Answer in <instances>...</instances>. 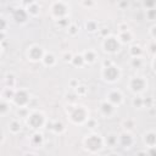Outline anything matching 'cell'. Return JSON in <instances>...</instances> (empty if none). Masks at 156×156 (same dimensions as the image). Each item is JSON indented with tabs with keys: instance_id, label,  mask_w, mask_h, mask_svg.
I'll return each mask as SVG.
<instances>
[{
	"instance_id": "1",
	"label": "cell",
	"mask_w": 156,
	"mask_h": 156,
	"mask_svg": "<svg viewBox=\"0 0 156 156\" xmlns=\"http://www.w3.org/2000/svg\"><path fill=\"white\" fill-rule=\"evenodd\" d=\"M102 145H104V139L99 134H90V135H87V138L84 139L85 149L91 152L99 151L102 147Z\"/></svg>"
},
{
	"instance_id": "2",
	"label": "cell",
	"mask_w": 156,
	"mask_h": 156,
	"mask_svg": "<svg viewBox=\"0 0 156 156\" xmlns=\"http://www.w3.org/2000/svg\"><path fill=\"white\" fill-rule=\"evenodd\" d=\"M69 118L74 123H83L88 118V112L83 106H74L69 110Z\"/></svg>"
},
{
	"instance_id": "3",
	"label": "cell",
	"mask_w": 156,
	"mask_h": 156,
	"mask_svg": "<svg viewBox=\"0 0 156 156\" xmlns=\"http://www.w3.org/2000/svg\"><path fill=\"white\" fill-rule=\"evenodd\" d=\"M27 123L30 128L33 129H38L40 128L44 123H45V118H44V115L41 112H33L28 116V119H27Z\"/></svg>"
},
{
	"instance_id": "4",
	"label": "cell",
	"mask_w": 156,
	"mask_h": 156,
	"mask_svg": "<svg viewBox=\"0 0 156 156\" xmlns=\"http://www.w3.org/2000/svg\"><path fill=\"white\" fill-rule=\"evenodd\" d=\"M102 77H104V79H106L108 82H116L119 78V69L116 66H113V65L107 66V67H104V69H102Z\"/></svg>"
},
{
	"instance_id": "5",
	"label": "cell",
	"mask_w": 156,
	"mask_h": 156,
	"mask_svg": "<svg viewBox=\"0 0 156 156\" xmlns=\"http://www.w3.org/2000/svg\"><path fill=\"white\" fill-rule=\"evenodd\" d=\"M102 46L107 52H116L119 50V40L115 37H106L102 43Z\"/></svg>"
},
{
	"instance_id": "6",
	"label": "cell",
	"mask_w": 156,
	"mask_h": 156,
	"mask_svg": "<svg viewBox=\"0 0 156 156\" xmlns=\"http://www.w3.org/2000/svg\"><path fill=\"white\" fill-rule=\"evenodd\" d=\"M129 88L134 93H140L146 88V80L143 77H134L129 82Z\"/></svg>"
},
{
	"instance_id": "7",
	"label": "cell",
	"mask_w": 156,
	"mask_h": 156,
	"mask_svg": "<svg viewBox=\"0 0 156 156\" xmlns=\"http://www.w3.org/2000/svg\"><path fill=\"white\" fill-rule=\"evenodd\" d=\"M67 10H68L67 4H66V2H62V1H56V2H54L52 6H51L52 15H54L55 17H58V18L66 16V15H67Z\"/></svg>"
},
{
	"instance_id": "8",
	"label": "cell",
	"mask_w": 156,
	"mask_h": 156,
	"mask_svg": "<svg viewBox=\"0 0 156 156\" xmlns=\"http://www.w3.org/2000/svg\"><path fill=\"white\" fill-rule=\"evenodd\" d=\"M13 101L18 106H26L29 102V94L26 90H18L15 93Z\"/></svg>"
},
{
	"instance_id": "9",
	"label": "cell",
	"mask_w": 156,
	"mask_h": 156,
	"mask_svg": "<svg viewBox=\"0 0 156 156\" xmlns=\"http://www.w3.org/2000/svg\"><path fill=\"white\" fill-rule=\"evenodd\" d=\"M44 55H45V54H44L43 49H41L40 46H38V45H33V46H30L29 50H28V57H29L32 61L43 60Z\"/></svg>"
},
{
	"instance_id": "10",
	"label": "cell",
	"mask_w": 156,
	"mask_h": 156,
	"mask_svg": "<svg viewBox=\"0 0 156 156\" xmlns=\"http://www.w3.org/2000/svg\"><path fill=\"white\" fill-rule=\"evenodd\" d=\"M27 17H28V12L24 9H17V10L13 11V20L16 22L23 23V22L27 21Z\"/></svg>"
},
{
	"instance_id": "11",
	"label": "cell",
	"mask_w": 156,
	"mask_h": 156,
	"mask_svg": "<svg viewBox=\"0 0 156 156\" xmlns=\"http://www.w3.org/2000/svg\"><path fill=\"white\" fill-rule=\"evenodd\" d=\"M108 102L111 104H117L119 105L122 102V94L118 91V90H112L108 93Z\"/></svg>"
},
{
	"instance_id": "12",
	"label": "cell",
	"mask_w": 156,
	"mask_h": 156,
	"mask_svg": "<svg viewBox=\"0 0 156 156\" xmlns=\"http://www.w3.org/2000/svg\"><path fill=\"white\" fill-rule=\"evenodd\" d=\"M118 141H119V144H121L122 146L129 147V146L133 144V138H132V135H130L129 133H122V134L119 135Z\"/></svg>"
},
{
	"instance_id": "13",
	"label": "cell",
	"mask_w": 156,
	"mask_h": 156,
	"mask_svg": "<svg viewBox=\"0 0 156 156\" xmlns=\"http://www.w3.org/2000/svg\"><path fill=\"white\" fill-rule=\"evenodd\" d=\"M100 110H101L102 115H105V116H111V115L113 113L115 107H113V105H112L111 102L104 101V102H101V105H100Z\"/></svg>"
},
{
	"instance_id": "14",
	"label": "cell",
	"mask_w": 156,
	"mask_h": 156,
	"mask_svg": "<svg viewBox=\"0 0 156 156\" xmlns=\"http://www.w3.org/2000/svg\"><path fill=\"white\" fill-rule=\"evenodd\" d=\"M144 141H145V144L149 145L150 147L154 146V145L156 144V133H154V132L146 133V134L144 135Z\"/></svg>"
},
{
	"instance_id": "15",
	"label": "cell",
	"mask_w": 156,
	"mask_h": 156,
	"mask_svg": "<svg viewBox=\"0 0 156 156\" xmlns=\"http://www.w3.org/2000/svg\"><path fill=\"white\" fill-rule=\"evenodd\" d=\"M27 12L30 13V15H33V16L38 15L39 13V6H38V4L37 2H29L28 4V7H27Z\"/></svg>"
},
{
	"instance_id": "16",
	"label": "cell",
	"mask_w": 156,
	"mask_h": 156,
	"mask_svg": "<svg viewBox=\"0 0 156 156\" xmlns=\"http://www.w3.org/2000/svg\"><path fill=\"white\" fill-rule=\"evenodd\" d=\"M119 40L122 41V43H128V41H130L132 40V33L127 29V30H123V32H121L119 33Z\"/></svg>"
},
{
	"instance_id": "17",
	"label": "cell",
	"mask_w": 156,
	"mask_h": 156,
	"mask_svg": "<svg viewBox=\"0 0 156 156\" xmlns=\"http://www.w3.org/2000/svg\"><path fill=\"white\" fill-rule=\"evenodd\" d=\"M83 57H84V61H85V62H89V63H91V62H94V61H95V58H96V55H95V52H94V51H91V50H88V51H85V52H84Z\"/></svg>"
},
{
	"instance_id": "18",
	"label": "cell",
	"mask_w": 156,
	"mask_h": 156,
	"mask_svg": "<svg viewBox=\"0 0 156 156\" xmlns=\"http://www.w3.org/2000/svg\"><path fill=\"white\" fill-rule=\"evenodd\" d=\"M43 62L46 66H52L56 62V58H55V56L52 54H45L44 57H43Z\"/></svg>"
},
{
	"instance_id": "19",
	"label": "cell",
	"mask_w": 156,
	"mask_h": 156,
	"mask_svg": "<svg viewBox=\"0 0 156 156\" xmlns=\"http://www.w3.org/2000/svg\"><path fill=\"white\" fill-rule=\"evenodd\" d=\"M72 62H73L74 66H82L85 61H84V57H83L82 55H77V56H73Z\"/></svg>"
},
{
	"instance_id": "20",
	"label": "cell",
	"mask_w": 156,
	"mask_h": 156,
	"mask_svg": "<svg viewBox=\"0 0 156 156\" xmlns=\"http://www.w3.org/2000/svg\"><path fill=\"white\" fill-rule=\"evenodd\" d=\"M10 130L13 132V133L20 132V130H21V124H20V122H18V121H12V122L10 123Z\"/></svg>"
},
{
	"instance_id": "21",
	"label": "cell",
	"mask_w": 156,
	"mask_h": 156,
	"mask_svg": "<svg viewBox=\"0 0 156 156\" xmlns=\"http://www.w3.org/2000/svg\"><path fill=\"white\" fill-rule=\"evenodd\" d=\"M130 54H132L133 57H138V56L141 54V48L138 46V45L132 46V48H130Z\"/></svg>"
},
{
	"instance_id": "22",
	"label": "cell",
	"mask_w": 156,
	"mask_h": 156,
	"mask_svg": "<svg viewBox=\"0 0 156 156\" xmlns=\"http://www.w3.org/2000/svg\"><path fill=\"white\" fill-rule=\"evenodd\" d=\"M106 143H107L108 145L113 146V145L117 143V136H116V135H113V134H110V135L106 138Z\"/></svg>"
},
{
	"instance_id": "23",
	"label": "cell",
	"mask_w": 156,
	"mask_h": 156,
	"mask_svg": "<svg viewBox=\"0 0 156 156\" xmlns=\"http://www.w3.org/2000/svg\"><path fill=\"white\" fill-rule=\"evenodd\" d=\"M146 16H147L149 20H154V18H156V10H154V9H149V10L146 11Z\"/></svg>"
},
{
	"instance_id": "24",
	"label": "cell",
	"mask_w": 156,
	"mask_h": 156,
	"mask_svg": "<svg viewBox=\"0 0 156 156\" xmlns=\"http://www.w3.org/2000/svg\"><path fill=\"white\" fill-rule=\"evenodd\" d=\"M87 29H88L89 32H94V30L96 29V23L93 22V21H89V22L87 23Z\"/></svg>"
},
{
	"instance_id": "25",
	"label": "cell",
	"mask_w": 156,
	"mask_h": 156,
	"mask_svg": "<svg viewBox=\"0 0 156 156\" xmlns=\"http://www.w3.org/2000/svg\"><path fill=\"white\" fill-rule=\"evenodd\" d=\"M41 141H43V135L41 134H38L37 133V134L33 135V143L34 144H40Z\"/></svg>"
},
{
	"instance_id": "26",
	"label": "cell",
	"mask_w": 156,
	"mask_h": 156,
	"mask_svg": "<svg viewBox=\"0 0 156 156\" xmlns=\"http://www.w3.org/2000/svg\"><path fill=\"white\" fill-rule=\"evenodd\" d=\"M52 129H54L55 132H62V130H63V124L60 123V122H56V123H54Z\"/></svg>"
},
{
	"instance_id": "27",
	"label": "cell",
	"mask_w": 156,
	"mask_h": 156,
	"mask_svg": "<svg viewBox=\"0 0 156 156\" xmlns=\"http://www.w3.org/2000/svg\"><path fill=\"white\" fill-rule=\"evenodd\" d=\"M133 104H134V106L140 107V106L143 105V100H141V98H135V99L133 100Z\"/></svg>"
},
{
	"instance_id": "28",
	"label": "cell",
	"mask_w": 156,
	"mask_h": 156,
	"mask_svg": "<svg viewBox=\"0 0 156 156\" xmlns=\"http://www.w3.org/2000/svg\"><path fill=\"white\" fill-rule=\"evenodd\" d=\"M132 65H133V66H136V67H139V66L141 65V60H140L139 57H134V58L132 60Z\"/></svg>"
},
{
	"instance_id": "29",
	"label": "cell",
	"mask_w": 156,
	"mask_h": 156,
	"mask_svg": "<svg viewBox=\"0 0 156 156\" xmlns=\"http://www.w3.org/2000/svg\"><path fill=\"white\" fill-rule=\"evenodd\" d=\"M147 155H149V156H156V147H155V146H151V147L147 150Z\"/></svg>"
},
{
	"instance_id": "30",
	"label": "cell",
	"mask_w": 156,
	"mask_h": 156,
	"mask_svg": "<svg viewBox=\"0 0 156 156\" xmlns=\"http://www.w3.org/2000/svg\"><path fill=\"white\" fill-rule=\"evenodd\" d=\"M6 111H7V104H6L5 100H2V102H1V113L4 115Z\"/></svg>"
},
{
	"instance_id": "31",
	"label": "cell",
	"mask_w": 156,
	"mask_h": 156,
	"mask_svg": "<svg viewBox=\"0 0 156 156\" xmlns=\"http://www.w3.org/2000/svg\"><path fill=\"white\" fill-rule=\"evenodd\" d=\"M72 58H73V57H72V55H71V54H68V52H67V54H65V56H63V60H65V61H72Z\"/></svg>"
},
{
	"instance_id": "32",
	"label": "cell",
	"mask_w": 156,
	"mask_h": 156,
	"mask_svg": "<svg viewBox=\"0 0 156 156\" xmlns=\"http://www.w3.org/2000/svg\"><path fill=\"white\" fill-rule=\"evenodd\" d=\"M77 88H78V87H77ZM85 90H87L85 87L82 85V87H79V88L77 89V93H78V94H83V93H85Z\"/></svg>"
},
{
	"instance_id": "33",
	"label": "cell",
	"mask_w": 156,
	"mask_h": 156,
	"mask_svg": "<svg viewBox=\"0 0 156 156\" xmlns=\"http://www.w3.org/2000/svg\"><path fill=\"white\" fill-rule=\"evenodd\" d=\"M135 156H149V155H147V151H143L141 150V151H138L135 154Z\"/></svg>"
},
{
	"instance_id": "34",
	"label": "cell",
	"mask_w": 156,
	"mask_h": 156,
	"mask_svg": "<svg viewBox=\"0 0 156 156\" xmlns=\"http://www.w3.org/2000/svg\"><path fill=\"white\" fill-rule=\"evenodd\" d=\"M150 33H151V35H152L154 38H156V26H152V27H151Z\"/></svg>"
},
{
	"instance_id": "35",
	"label": "cell",
	"mask_w": 156,
	"mask_h": 156,
	"mask_svg": "<svg viewBox=\"0 0 156 156\" xmlns=\"http://www.w3.org/2000/svg\"><path fill=\"white\" fill-rule=\"evenodd\" d=\"M69 32H71V34H74V33L77 32V28H76L74 26H72V27L69 28Z\"/></svg>"
},
{
	"instance_id": "36",
	"label": "cell",
	"mask_w": 156,
	"mask_h": 156,
	"mask_svg": "<svg viewBox=\"0 0 156 156\" xmlns=\"http://www.w3.org/2000/svg\"><path fill=\"white\" fill-rule=\"evenodd\" d=\"M144 5H145V6L151 7V6H154V5H155V2H154V1H151V2H144Z\"/></svg>"
},
{
	"instance_id": "37",
	"label": "cell",
	"mask_w": 156,
	"mask_h": 156,
	"mask_svg": "<svg viewBox=\"0 0 156 156\" xmlns=\"http://www.w3.org/2000/svg\"><path fill=\"white\" fill-rule=\"evenodd\" d=\"M152 68H154V71L156 72V57H155L154 61H152Z\"/></svg>"
},
{
	"instance_id": "38",
	"label": "cell",
	"mask_w": 156,
	"mask_h": 156,
	"mask_svg": "<svg viewBox=\"0 0 156 156\" xmlns=\"http://www.w3.org/2000/svg\"><path fill=\"white\" fill-rule=\"evenodd\" d=\"M151 48H152V49H151V51H152V52H156V45L154 44V45H151Z\"/></svg>"
},
{
	"instance_id": "39",
	"label": "cell",
	"mask_w": 156,
	"mask_h": 156,
	"mask_svg": "<svg viewBox=\"0 0 156 156\" xmlns=\"http://www.w3.org/2000/svg\"><path fill=\"white\" fill-rule=\"evenodd\" d=\"M24 156H35V155H33V154H26Z\"/></svg>"
},
{
	"instance_id": "40",
	"label": "cell",
	"mask_w": 156,
	"mask_h": 156,
	"mask_svg": "<svg viewBox=\"0 0 156 156\" xmlns=\"http://www.w3.org/2000/svg\"><path fill=\"white\" fill-rule=\"evenodd\" d=\"M111 156H116V155H111Z\"/></svg>"
}]
</instances>
